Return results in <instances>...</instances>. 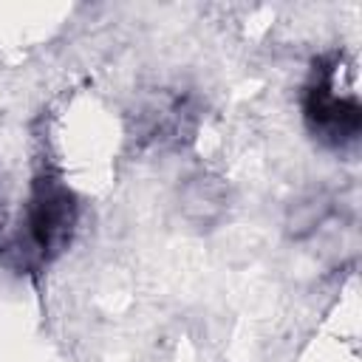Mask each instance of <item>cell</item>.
Listing matches in <instances>:
<instances>
[{"label": "cell", "mask_w": 362, "mask_h": 362, "mask_svg": "<svg viewBox=\"0 0 362 362\" xmlns=\"http://www.w3.org/2000/svg\"><path fill=\"white\" fill-rule=\"evenodd\" d=\"M305 116L317 127V133L331 141L354 139L359 130V105L354 99H337L328 90V85L311 88L305 102Z\"/></svg>", "instance_id": "7a4b0ae2"}, {"label": "cell", "mask_w": 362, "mask_h": 362, "mask_svg": "<svg viewBox=\"0 0 362 362\" xmlns=\"http://www.w3.org/2000/svg\"><path fill=\"white\" fill-rule=\"evenodd\" d=\"M74 223V204L71 195L62 187L42 184L28 206V238L37 246V252H48L57 243L65 240L68 229Z\"/></svg>", "instance_id": "6da1fadb"}]
</instances>
